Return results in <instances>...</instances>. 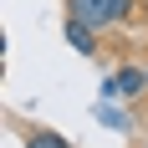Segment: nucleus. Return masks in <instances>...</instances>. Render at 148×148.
Listing matches in <instances>:
<instances>
[{
	"instance_id": "6",
	"label": "nucleus",
	"mask_w": 148,
	"mask_h": 148,
	"mask_svg": "<svg viewBox=\"0 0 148 148\" xmlns=\"http://www.w3.org/2000/svg\"><path fill=\"white\" fill-rule=\"evenodd\" d=\"M72 15H77V21H87L92 31H102V15H97V0H72Z\"/></svg>"
},
{
	"instance_id": "3",
	"label": "nucleus",
	"mask_w": 148,
	"mask_h": 148,
	"mask_svg": "<svg viewBox=\"0 0 148 148\" xmlns=\"http://www.w3.org/2000/svg\"><path fill=\"white\" fill-rule=\"evenodd\" d=\"M97 123H102V128H118V133H128V128H133V118H128L123 107H112V97H102V102H97Z\"/></svg>"
},
{
	"instance_id": "2",
	"label": "nucleus",
	"mask_w": 148,
	"mask_h": 148,
	"mask_svg": "<svg viewBox=\"0 0 148 148\" xmlns=\"http://www.w3.org/2000/svg\"><path fill=\"white\" fill-rule=\"evenodd\" d=\"M66 46H72L77 56H97V31H92L87 21H77V15H66Z\"/></svg>"
},
{
	"instance_id": "4",
	"label": "nucleus",
	"mask_w": 148,
	"mask_h": 148,
	"mask_svg": "<svg viewBox=\"0 0 148 148\" xmlns=\"http://www.w3.org/2000/svg\"><path fill=\"white\" fill-rule=\"evenodd\" d=\"M97 15H102V26H118L133 15V0H97Z\"/></svg>"
},
{
	"instance_id": "5",
	"label": "nucleus",
	"mask_w": 148,
	"mask_h": 148,
	"mask_svg": "<svg viewBox=\"0 0 148 148\" xmlns=\"http://www.w3.org/2000/svg\"><path fill=\"white\" fill-rule=\"evenodd\" d=\"M26 148H72L61 133H51V128H31L26 133Z\"/></svg>"
},
{
	"instance_id": "1",
	"label": "nucleus",
	"mask_w": 148,
	"mask_h": 148,
	"mask_svg": "<svg viewBox=\"0 0 148 148\" xmlns=\"http://www.w3.org/2000/svg\"><path fill=\"white\" fill-rule=\"evenodd\" d=\"M138 92H148V66H118L102 82V97H112V102H128Z\"/></svg>"
}]
</instances>
